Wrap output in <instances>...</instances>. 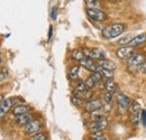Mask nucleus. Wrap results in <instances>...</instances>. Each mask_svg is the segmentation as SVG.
I'll return each instance as SVG.
<instances>
[{"mask_svg":"<svg viewBox=\"0 0 146 140\" xmlns=\"http://www.w3.org/2000/svg\"><path fill=\"white\" fill-rule=\"evenodd\" d=\"M141 71H142L143 73H145V74H146V61H145V63H144V64L141 66Z\"/></svg>","mask_w":146,"mask_h":140,"instance_id":"nucleus-34","label":"nucleus"},{"mask_svg":"<svg viewBox=\"0 0 146 140\" xmlns=\"http://www.w3.org/2000/svg\"><path fill=\"white\" fill-rule=\"evenodd\" d=\"M130 103H131V102H130V99L128 98L126 94L120 93V94L117 95V104H118L119 110H121V111H126V110H128Z\"/></svg>","mask_w":146,"mask_h":140,"instance_id":"nucleus-10","label":"nucleus"},{"mask_svg":"<svg viewBox=\"0 0 146 140\" xmlns=\"http://www.w3.org/2000/svg\"><path fill=\"white\" fill-rule=\"evenodd\" d=\"M79 73H80V66H72L71 69H70V72H69V76H70V79H76L78 76H79Z\"/></svg>","mask_w":146,"mask_h":140,"instance_id":"nucleus-21","label":"nucleus"},{"mask_svg":"<svg viewBox=\"0 0 146 140\" xmlns=\"http://www.w3.org/2000/svg\"><path fill=\"white\" fill-rule=\"evenodd\" d=\"M112 99H113V93H110V92H106L104 94V101L106 103H111L112 102Z\"/></svg>","mask_w":146,"mask_h":140,"instance_id":"nucleus-27","label":"nucleus"},{"mask_svg":"<svg viewBox=\"0 0 146 140\" xmlns=\"http://www.w3.org/2000/svg\"><path fill=\"white\" fill-rule=\"evenodd\" d=\"M92 75H93V77L96 79V81H97L98 83H99L100 81H102V79H104V77H102V75H101L99 72H93V74H92Z\"/></svg>","mask_w":146,"mask_h":140,"instance_id":"nucleus-31","label":"nucleus"},{"mask_svg":"<svg viewBox=\"0 0 146 140\" xmlns=\"http://www.w3.org/2000/svg\"><path fill=\"white\" fill-rule=\"evenodd\" d=\"M75 90H76V92H84V91L88 90V88H87L84 81L79 80V81H76V83H75Z\"/></svg>","mask_w":146,"mask_h":140,"instance_id":"nucleus-20","label":"nucleus"},{"mask_svg":"<svg viewBox=\"0 0 146 140\" xmlns=\"http://www.w3.org/2000/svg\"><path fill=\"white\" fill-rule=\"evenodd\" d=\"M134 47H130V46H121L120 48H118L116 51V56L121 59V61H125V59H128L133 54H134Z\"/></svg>","mask_w":146,"mask_h":140,"instance_id":"nucleus-7","label":"nucleus"},{"mask_svg":"<svg viewBox=\"0 0 146 140\" xmlns=\"http://www.w3.org/2000/svg\"><path fill=\"white\" fill-rule=\"evenodd\" d=\"M51 18L53 19V20H55L56 18H57V7H53L52 9H51Z\"/></svg>","mask_w":146,"mask_h":140,"instance_id":"nucleus-30","label":"nucleus"},{"mask_svg":"<svg viewBox=\"0 0 146 140\" xmlns=\"http://www.w3.org/2000/svg\"><path fill=\"white\" fill-rule=\"evenodd\" d=\"M105 88L107 90V92L110 93H115L117 91V84L112 79H107L106 83H105Z\"/></svg>","mask_w":146,"mask_h":140,"instance_id":"nucleus-18","label":"nucleus"},{"mask_svg":"<svg viewBox=\"0 0 146 140\" xmlns=\"http://www.w3.org/2000/svg\"><path fill=\"white\" fill-rule=\"evenodd\" d=\"M146 42V33L144 34H138V35L134 36L129 43L127 44V46H130V47H136V46H139L142 44H144Z\"/></svg>","mask_w":146,"mask_h":140,"instance_id":"nucleus-12","label":"nucleus"},{"mask_svg":"<svg viewBox=\"0 0 146 140\" xmlns=\"http://www.w3.org/2000/svg\"><path fill=\"white\" fill-rule=\"evenodd\" d=\"M125 30V25L120 22H113L102 29V36L106 39H113L120 36Z\"/></svg>","mask_w":146,"mask_h":140,"instance_id":"nucleus-1","label":"nucleus"},{"mask_svg":"<svg viewBox=\"0 0 146 140\" xmlns=\"http://www.w3.org/2000/svg\"><path fill=\"white\" fill-rule=\"evenodd\" d=\"M84 83H86V85H87V88H93L98 82L96 81V79L93 77V75H90V76L84 81Z\"/></svg>","mask_w":146,"mask_h":140,"instance_id":"nucleus-22","label":"nucleus"},{"mask_svg":"<svg viewBox=\"0 0 146 140\" xmlns=\"http://www.w3.org/2000/svg\"><path fill=\"white\" fill-rule=\"evenodd\" d=\"M71 101H72V103L75 105V106H80V105L82 104V102H83V99H82L80 95L74 94L72 96V99H71Z\"/></svg>","mask_w":146,"mask_h":140,"instance_id":"nucleus-24","label":"nucleus"},{"mask_svg":"<svg viewBox=\"0 0 146 140\" xmlns=\"http://www.w3.org/2000/svg\"><path fill=\"white\" fill-rule=\"evenodd\" d=\"M106 1H109V2H115V1H117V0H106Z\"/></svg>","mask_w":146,"mask_h":140,"instance_id":"nucleus-36","label":"nucleus"},{"mask_svg":"<svg viewBox=\"0 0 146 140\" xmlns=\"http://www.w3.org/2000/svg\"><path fill=\"white\" fill-rule=\"evenodd\" d=\"M86 13L88 17L94 21H105L108 19V15L105 11L100 10L99 8H87Z\"/></svg>","mask_w":146,"mask_h":140,"instance_id":"nucleus-3","label":"nucleus"},{"mask_svg":"<svg viewBox=\"0 0 146 140\" xmlns=\"http://www.w3.org/2000/svg\"><path fill=\"white\" fill-rule=\"evenodd\" d=\"M107 124H108V121H107L106 118H102V119H99V120H94L92 123H90L89 130L91 131L92 133L101 132L104 129L107 128Z\"/></svg>","mask_w":146,"mask_h":140,"instance_id":"nucleus-5","label":"nucleus"},{"mask_svg":"<svg viewBox=\"0 0 146 140\" xmlns=\"http://www.w3.org/2000/svg\"><path fill=\"white\" fill-rule=\"evenodd\" d=\"M2 100H3V95H2V94H0V102H1Z\"/></svg>","mask_w":146,"mask_h":140,"instance_id":"nucleus-35","label":"nucleus"},{"mask_svg":"<svg viewBox=\"0 0 146 140\" xmlns=\"http://www.w3.org/2000/svg\"><path fill=\"white\" fill-rule=\"evenodd\" d=\"M79 62H80V65H81V66H83V67H84V69H87V70L92 71V72H94V70H96L97 64H96V63H93V59H91L90 57L84 56V57H83L82 59H80Z\"/></svg>","mask_w":146,"mask_h":140,"instance_id":"nucleus-13","label":"nucleus"},{"mask_svg":"<svg viewBox=\"0 0 146 140\" xmlns=\"http://www.w3.org/2000/svg\"><path fill=\"white\" fill-rule=\"evenodd\" d=\"M141 121H142V124H144L146 127V110H142V113H141Z\"/></svg>","mask_w":146,"mask_h":140,"instance_id":"nucleus-32","label":"nucleus"},{"mask_svg":"<svg viewBox=\"0 0 146 140\" xmlns=\"http://www.w3.org/2000/svg\"><path fill=\"white\" fill-rule=\"evenodd\" d=\"M94 72H99V73L102 75V77H106V79H112V76H113V72H112V71L104 69V67H101L100 65H97V66H96Z\"/></svg>","mask_w":146,"mask_h":140,"instance_id":"nucleus-17","label":"nucleus"},{"mask_svg":"<svg viewBox=\"0 0 146 140\" xmlns=\"http://www.w3.org/2000/svg\"><path fill=\"white\" fill-rule=\"evenodd\" d=\"M42 128V122L39 120H31L27 124L24 125V131L26 133H36Z\"/></svg>","mask_w":146,"mask_h":140,"instance_id":"nucleus-9","label":"nucleus"},{"mask_svg":"<svg viewBox=\"0 0 146 140\" xmlns=\"http://www.w3.org/2000/svg\"><path fill=\"white\" fill-rule=\"evenodd\" d=\"M52 35H53V27L50 26V30H48V42L52 39Z\"/></svg>","mask_w":146,"mask_h":140,"instance_id":"nucleus-33","label":"nucleus"},{"mask_svg":"<svg viewBox=\"0 0 146 140\" xmlns=\"http://www.w3.org/2000/svg\"><path fill=\"white\" fill-rule=\"evenodd\" d=\"M71 57L75 61H80L84 57V54H83V51L82 50H74L71 53Z\"/></svg>","mask_w":146,"mask_h":140,"instance_id":"nucleus-19","label":"nucleus"},{"mask_svg":"<svg viewBox=\"0 0 146 140\" xmlns=\"http://www.w3.org/2000/svg\"><path fill=\"white\" fill-rule=\"evenodd\" d=\"M86 110L87 111H90V112H93V111H98L102 108V101L98 100V99H92V100H89L86 102Z\"/></svg>","mask_w":146,"mask_h":140,"instance_id":"nucleus-11","label":"nucleus"},{"mask_svg":"<svg viewBox=\"0 0 146 140\" xmlns=\"http://www.w3.org/2000/svg\"><path fill=\"white\" fill-rule=\"evenodd\" d=\"M27 140H46V135L43 132H36L34 136H32Z\"/></svg>","mask_w":146,"mask_h":140,"instance_id":"nucleus-25","label":"nucleus"},{"mask_svg":"<svg viewBox=\"0 0 146 140\" xmlns=\"http://www.w3.org/2000/svg\"><path fill=\"white\" fill-rule=\"evenodd\" d=\"M83 54L87 57H90L91 59H97L100 61L102 58H105V53L99 48H83Z\"/></svg>","mask_w":146,"mask_h":140,"instance_id":"nucleus-6","label":"nucleus"},{"mask_svg":"<svg viewBox=\"0 0 146 140\" xmlns=\"http://www.w3.org/2000/svg\"><path fill=\"white\" fill-rule=\"evenodd\" d=\"M1 62H2V61H1V58H0V64H1Z\"/></svg>","mask_w":146,"mask_h":140,"instance_id":"nucleus-37","label":"nucleus"},{"mask_svg":"<svg viewBox=\"0 0 146 140\" xmlns=\"http://www.w3.org/2000/svg\"><path fill=\"white\" fill-rule=\"evenodd\" d=\"M98 65H100L101 67H104V69H107V70H109V71L116 70V67H117V65H116V64H115L112 61H110V59H107V58H102V59H100Z\"/></svg>","mask_w":146,"mask_h":140,"instance_id":"nucleus-16","label":"nucleus"},{"mask_svg":"<svg viewBox=\"0 0 146 140\" xmlns=\"http://www.w3.org/2000/svg\"><path fill=\"white\" fill-rule=\"evenodd\" d=\"M130 111V122L133 123L134 125H139L141 123V113H142V106L138 102L134 101L131 102L129 105V109Z\"/></svg>","mask_w":146,"mask_h":140,"instance_id":"nucleus-2","label":"nucleus"},{"mask_svg":"<svg viewBox=\"0 0 146 140\" xmlns=\"http://www.w3.org/2000/svg\"><path fill=\"white\" fill-rule=\"evenodd\" d=\"M31 120H33V116L31 113H24V114H20L16 118V123L19 125H25L29 122Z\"/></svg>","mask_w":146,"mask_h":140,"instance_id":"nucleus-15","label":"nucleus"},{"mask_svg":"<svg viewBox=\"0 0 146 140\" xmlns=\"http://www.w3.org/2000/svg\"><path fill=\"white\" fill-rule=\"evenodd\" d=\"M146 61V54L144 53H134L127 59V64L131 67H141Z\"/></svg>","mask_w":146,"mask_h":140,"instance_id":"nucleus-4","label":"nucleus"},{"mask_svg":"<svg viewBox=\"0 0 146 140\" xmlns=\"http://www.w3.org/2000/svg\"><path fill=\"white\" fill-rule=\"evenodd\" d=\"M133 38V36L131 35H128V36H125V37H123V38H120L118 42H117V44L118 45H127L128 43H129V40Z\"/></svg>","mask_w":146,"mask_h":140,"instance_id":"nucleus-26","label":"nucleus"},{"mask_svg":"<svg viewBox=\"0 0 146 140\" xmlns=\"http://www.w3.org/2000/svg\"><path fill=\"white\" fill-rule=\"evenodd\" d=\"M91 140H107V138H106V136L101 135L100 132H96V133L91 135Z\"/></svg>","mask_w":146,"mask_h":140,"instance_id":"nucleus-28","label":"nucleus"},{"mask_svg":"<svg viewBox=\"0 0 146 140\" xmlns=\"http://www.w3.org/2000/svg\"><path fill=\"white\" fill-rule=\"evenodd\" d=\"M84 2L88 8H99L100 7V0H84Z\"/></svg>","mask_w":146,"mask_h":140,"instance_id":"nucleus-23","label":"nucleus"},{"mask_svg":"<svg viewBox=\"0 0 146 140\" xmlns=\"http://www.w3.org/2000/svg\"><path fill=\"white\" fill-rule=\"evenodd\" d=\"M7 76H8V71H7V69H1L0 70V82L3 81Z\"/></svg>","mask_w":146,"mask_h":140,"instance_id":"nucleus-29","label":"nucleus"},{"mask_svg":"<svg viewBox=\"0 0 146 140\" xmlns=\"http://www.w3.org/2000/svg\"><path fill=\"white\" fill-rule=\"evenodd\" d=\"M31 110V106L29 105H26V104H18V105H15L13 108V114L18 117L20 114H24V113H27L29 112Z\"/></svg>","mask_w":146,"mask_h":140,"instance_id":"nucleus-14","label":"nucleus"},{"mask_svg":"<svg viewBox=\"0 0 146 140\" xmlns=\"http://www.w3.org/2000/svg\"><path fill=\"white\" fill-rule=\"evenodd\" d=\"M16 99L14 98H9V99H5L0 102V118H2L13 106L15 104Z\"/></svg>","mask_w":146,"mask_h":140,"instance_id":"nucleus-8","label":"nucleus"}]
</instances>
